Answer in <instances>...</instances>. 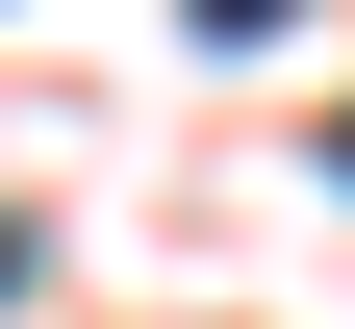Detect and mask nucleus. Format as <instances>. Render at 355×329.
<instances>
[{
  "instance_id": "nucleus-1",
  "label": "nucleus",
  "mask_w": 355,
  "mask_h": 329,
  "mask_svg": "<svg viewBox=\"0 0 355 329\" xmlns=\"http://www.w3.org/2000/svg\"><path fill=\"white\" fill-rule=\"evenodd\" d=\"M0 278H26V228H0Z\"/></svg>"
}]
</instances>
